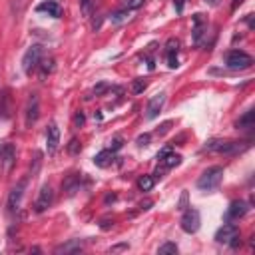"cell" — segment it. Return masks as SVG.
<instances>
[{
	"label": "cell",
	"instance_id": "obj_1",
	"mask_svg": "<svg viewBox=\"0 0 255 255\" xmlns=\"http://www.w3.org/2000/svg\"><path fill=\"white\" fill-rule=\"evenodd\" d=\"M221 179H223V167H221V165H211V167H207V169L199 175L197 187L203 189V191H213V189L219 187Z\"/></svg>",
	"mask_w": 255,
	"mask_h": 255
},
{
	"label": "cell",
	"instance_id": "obj_2",
	"mask_svg": "<svg viewBox=\"0 0 255 255\" xmlns=\"http://www.w3.org/2000/svg\"><path fill=\"white\" fill-rule=\"evenodd\" d=\"M40 60H42V46H38V44L30 46L24 52V56H22V70H24V74L32 76V72L40 66Z\"/></svg>",
	"mask_w": 255,
	"mask_h": 255
},
{
	"label": "cell",
	"instance_id": "obj_3",
	"mask_svg": "<svg viewBox=\"0 0 255 255\" xmlns=\"http://www.w3.org/2000/svg\"><path fill=\"white\" fill-rule=\"evenodd\" d=\"M225 64L231 70H247V68H251L253 58L247 52H243V50H231L225 56Z\"/></svg>",
	"mask_w": 255,
	"mask_h": 255
},
{
	"label": "cell",
	"instance_id": "obj_4",
	"mask_svg": "<svg viewBox=\"0 0 255 255\" xmlns=\"http://www.w3.org/2000/svg\"><path fill=\"white\" fill-rule=\"evenodd\" d=\"M38 116H40V100H38L36 94H30V98L26 102V108H24V124H26V128H32L38 122Z\"/></svg>",
	"mask_w": 255,
	"mask_h": 255
},
{
	"label": "cell",
	"instance_id": "obj_5",
	"mask_svg": "<svg viewBox=\"0 0 255 255\" xmlns=\"http://www.w3.org/2000/svg\"><path fill=\"white\" fill-rule=\"evenodd\" d=\"M179 223H181V229H183L185 233H195V231L199 229V223H201L199 211L193 209V207L185 209L183 215H181V221H179Z\"/></svg>",
	"mask_w": 255,
	"mask_h": 255
},
{
	"label": "cell",
	"instance_id": "obj_6",
	"mask_svg": "<svg viewBox=\"0 0 255 255\" xmlns=\"http://www.w3.org/2000/svg\"><path fill=\"white\" fill-rule=\"evenodd\" d=\"M26 185H28V177L20 179L16 183V187H12L10 195H8V211H16L22 203V197H24V191H26Z\"/></svg>",
	"mask_w": 255,
	"mask_h": 255
},
{
	"label": "cell",
	"instance_id": "obj_7",
	"mask_svg": "<svg viewBox=\"0 0 255 255\" xmlns=\"http://www.w3.org/2000/svg\"><path fill=\"white\" fill-rule=\"evenodd\" d=\"M205 149H209V151H219V153H233V151H237V149H241V147H239L237 141H231V139H209V141L205 143Z\"/></svg>",
	"mask_w": 255,
	"mask_h": 255
},
{
	"label": "cell",
	"instance_id": "obj_8",
	"mask_svg": "<svg viewBox=\"0 0 255 255\" xmlns=\"http://www.w3.org/2000/svg\"><path fill=\"white\" fill-rule=\"evenodd\" d=\"M52 201H54V191H52V187H50V185H42V187H40V193H38V197H36L34 207H36L38 213H42V211H46V209L52 205Z\"/></svg>",
	"mask_w": 255,
	"mask_h": 255
},
{
	"label": "cell",
	"instance_id": "obj_9",
	"mask_svg": "<svg viewBox=\"0 0 255 255\" xmlns=\"http://www.w3.org/2000/svg\"><path fill=\"white\" fill-rule=\"evenodd\" d=\"M163 104H165V94H163V92H159V94L151 96V98H149V102H147V106H145V118H147V120L157 118V114L161 112Z\"/></svg>",
	"mask_w": 255,
	"mask_h": 255
},
{
	"label": "cell",
	"instance_id": "obj_10",
	"mask_svg": "<svg viewBox=\"0 0 255 255\" xmlns=\"http://www.w3.org/2000/svg\"><path fill=\"white\" fill-rule=\"evenodd\" d=\"M235 235H239V227L233 223H223V227H219L215 233V241L217 243H229Z\"/></svg>",
	"mask_w": 255,
	"mask_h": 255
},
{
	"label": "cell",
	"instance_id": "obj_11",
	"mask_svg": "<svg viewBox=\"0 0 255 255\" xmlns=\"http://www.w3.org/2000/svg\"><path fill=\"white\" fill-rule=\"evenodd\" d=\"M247 203L243 201V199H237V201H231V205H229V209H227V213H225V219L227 221H233V219H239V217H243L245 213H247Z\"/></svg>",
	"mask_w": 255,
	"mask_h": 255
},
{
	"label": "cell",
	"instance_id": "obj_12",
	"mask_svg": "<svg viewBox=\"0 0 255 255\" xmlns=\"http://www.w3.org/2000/svg\"><path fill=\"white\" fill-rule=\"evenodd\" d=\"M60 143V129L56 124H50L46 129V145H48V153H54L58 149Z\"/></svg>",
	"mask_w": 255,
	"mask_h": 255
},
{
	"label": "cell",
	"instance_id": "obj_13",
	"mask_svg": "<svg viewBox=\"0 0 255 255\" xmlns=\"http://www.w3.org/2000/svg\"><path fill=\"white\" fill-rule=\"evenodd\" d=\"M36 12H42V14H48L52 18H60L62 16V6L56 2V0H46L42 4L36 6Z\"/></svg>",
	"mask_w": 255,
	"mask_h": 255
},
{
	"label": "cell",
	"instance_id": "obj_14",
	"mask_svg": "<svg viewBox=\"0 0 255 255\" xmlns=\"http://www.w3.org/2000/svg\"><path fill=\"white\" fill-rule=\"evenodd\" d=\"M14 157H16L14 145H12V143H2V145H0V161H4L6 167H10V165L14 163Z\"/></svg>",
	"mask_w": 255,
	"mask_h": 255
},
{
	"label": "cell",
	"instance_id": "obj_15",
	"mask_svg": "<svg viewBox=\"0 0 255 255\" xmlns=\"http://www.w3.org/2000/svg\"><path fill=\"white\" fill-rule=\"evenodd\" d=\"M177 40H169L167 42V50H165V58H167V66L169 68H177Z\"/></svg>",
	"mask_w": 255,
	"mask_h": 255
},
{
	"label": "cell",
	"instance_id": "obj_16",
	"mask_svg": "<svg viewBox=\"0 0 255 255\" xmlns=\"http://www.w3.org/2000/svg\"><path fill=\"white\" fill-rule=\"evenodd\" d=\"M205 28H207V22L203 20V14H195L193 16V42L195 44H199V38Z\"/></svg>",
	"mask_w": 255,
	"mask_h": 255
},
{
	"label": "cell",
	"instance_id": "obj_17",
	"mask_svg": "<svg viewBox=\"0 0 255 255\" xmlns=\"http://www.w3.org/2000/svg\"><path fill=\"white\" fill-rule=\"evenodd\" d=\"M112 159H114V151H112V149H102L100 153H96V155H94V163H96V165H100V167L110 165V163H112Z\"/></svg>",
	"mask_w": 255,
	"mask_h": 255
},
{
	"label": "cell",
	"instance_id": "obj_18",
	"mask_svg": "<svg viewBox=\"0 0 255 255\" xmlns=\"http://www.w3.org/2000/svg\"><path fill=\"white\" fill-rule=\"evenodd\" d=\"M78 251H82V243H80L78 239H72V241H68V243L56 247V253H64V255H68V253H78Z\"/></svg>",
	"mask_w": 255,
	"mask_h": 255
},
{
	"label": "cell",
	"instance_id": "obj_19",
	"mask_svg": "<svg viewBox=\"0 0 255 255\" xmlns=\"http://www.w3.org/2000/svg\"><path fill=\"white\" fill-rule=\"evenodd\" d=\"M153 181H155V179H153L151 175H141V177L137 179V187H139L141 191H149V189L153 187Z\"/></svg>",
	"mask_w": 255,
	"mask_h": 255
},
{
	"label": "cell",
	"instance_id": "obj_20",
	"mask_svg": "<svg viewBox=\"0 0 255 255\" xmlns=\"http://www.w3.org/2000/svg\"><path fill=\"white\" fill-rule=\"evenodd\" d=\"M8 102H10V94H8V90H4L0 96V118L8 116Z\"/></svg>",
	"mask_w": 255,
	"mask_h": 255
},
{
	"label": "cell",
	"instance_id": "obj_21",
	"mask_svg": "<svg viewBox=\"0 0 255 255\" xmlns=\"http://www.w3.org/2000/svg\"><path fill=\"white\" fill-rule=\"evenodd\" d=\"M237 128H253V110L245 112V116H243V118H239Z\"/></svg>",
	"mask_w": 255,
	"mask_h": 255
},
{
	"label": "cell",
	"instance_id": "obj_22",
	"mask_svg": "<svg viewBox=\"0 0 255 255\" xmlns=\"http://www.w3.org/2000/svg\"><path fill=\"white\" fill-rule=\"evenodd\" d=\"M157 253H159V255L177 253V245H175V243H171V241H167V243H163V245H159V247H157Z\"/></svg>",
	"mask_w": 255,
	"mask_h": 255
},
{
	"label": "cell",
	"instance_id": "obj_23",
	"mask_svg": "<svg viewBox=\"0 0 255 255\" xmlns=\"http://www.w3.org/2000/svg\"><path fill=\"white\" fill-rule=\"evenodd\" d=\"M145 86H147V84H145L143 80H133V84H131V92H133V94H139V92L145 90Z\"/></svg>",
	"mask_w": 255,
	"mask_h": 255
},
{
	"label": "cell",
	"instance_id": "obj_24",
	"mask_svg": "<svg viewBox=\"0 0 255 255\" xmlns=\"http://www.w3.org/2000/svg\"><path fill=\"white\" fill-rule=\"evenodd\" d=\"M143 4V0H124V8L126 10H135Z\"/></svg>",
	"mask_w": 255,
	"mask_h": 255
},
{
	"label": "cell",
	"instance_id": "obj_25",
	"mask_svg": "<svg viewBox=\"0 0 255 255\" xmlns=\"http://www.w3.org/2000/svg\"><path fill=\"white\" fill-rule=\"evenodd\" d=\"M80 8H82V12L88 16V14L92 12V0H80Z\"/></svg>",
	"mask_w": 255,
	"mask_h": 255
},
{
	"label": "cell",
	"instance_id": "obj_26",
	"mask_svg": "<svg viewBox=\"0 0 255 255\" xmlns=\"http://www.w3.org/2000/svg\"><path fill=\"white\" fill-rule=\"evenodd\" d=\"M128 12H129V10H124V12H116V14L112 16V20H114V22H120V20H126V18H128Z\"/></svg>",
	"mask_w": 255,
	"mask_h": 255
},
{
	"label": "cell",
	"instance_id": "obj_27",
	"mask_svg": "<svg viewBox=\"0 0 255 255\" xmlns=\"http://www.w3.org/2000/svg\"><path fill=\"white\" fill-rule=\"evenodd\" d=\"M147 141H149V133H143V135H139V137H137V145H139V147L147 145Z\"/></svg>",
	"mask_w": 255,
	"mask_h": 255
},
{
	"label": "cell",
	"instance_id": "obj_28",
	"mask_svg": "<svg viewBox=\"0 0 255 255\" xmlns=\"http://www.w3.org/2000/svg\"><path fill=\"white\" fill-rule=\"evenodd\" d=\"M112 143H114V145H112V151H116V149H120V147H122V139H120V137H116Z\"/></svg>",
	"mask_w": 255,
	"mask_h": 255
},
{
	"label": "cell",
	"instance_id": "obj_29",
	"mask_svg": "<svg viewBox=\"0 0 255 255\" xmlns=\"http://www.w3.org/2000/svg\"><path fill=\"white\" fill-rule=\"evenodd\" d=\"M84 124V114H78L76 116V126H82Z\"/></svg>",
	"mask_w": 255,
	"mask_h": 255
},
{
	"label": "cell",
	"instance_id": "obj_30",
	"mask_svg": "<svg viewBox=\"0 0 255 255\" xmlns=\"http://www.w3.org/2000/svg\"><path fill=\"white\" fill-rule=\"evenodd\" d=\"M70 143H72V145H70V151H72V153H74V151H76V149H78V141H76V139H72V141H70Z\"/></svg>",
	"mask_w": 255,
	"mask_h": 255
},
{
	"label": "cell",
	"instance_id": "obj_31",
	"mask_svg": "<svg viewBox=\"0 0 255 255\" xmlns=\"http://www.w3.org/2000/svg\"><path fill=\"white\" fill-rule=\"evenodd\" d=\"M122 249H128V245H116V247H112L110 251H122Z\"/></svg>",
	"mask_w": 255,
	"mask_h": 255
},
{
	"label": "cell",
	"instance_id": "obj_32",
	"mask_svg": "<svg viewBox=\"0 0 255 255\" xmlns=\"http://www.w3.org/2000/svg\"><path fill=\"white\" fill-rule=\"evenodd\" d=\"M241 2H243V0H233V4H231V8L235 10V8H237V4H241Z\"/></svg>",
	"mask_w": 255,
	"mask_h": 255
}]
</instances>
